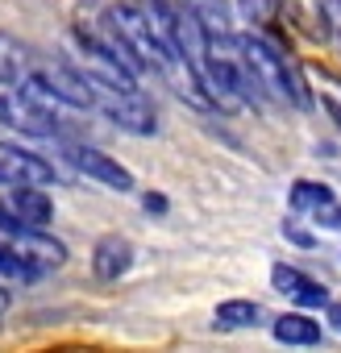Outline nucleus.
<instances>
[{
    "label": "nucleus",
    "instance_id": "nucleus-1",
    "mask_svg": "<svg viewBox=\"0 0 341 353\" xmlns=\"http://www.w3.org/2000/svg\"><path fill=\"white\" fill-rule=\"evenodd\" d=\"M237 50H242V59L250 63V71L258 75V83L266 88L271 100L291 104V108H308V88H304V79L287 67L283 50H279L271 38H262V34H237Z\"/></svg>",
    "mask_w": 341,
    "mask_h": 353
},
{
    "label": "nucleus",
    "instance_id": "nucleus-2",
    "mask_svg": "<svg viewBox=\"0 0 341 353\" xmlns=\"http://www.w3.org/2000/svg\"><path fill=\"white\" fill-rule=\"evenodd\" d=\"M0 125L13 129V133H26V137H63V141H75L71 137V112H50L26 88L5 83V79H0Z\"/></svg>",
    "mask_w": 341,
    "mask_h": 353
},
{
    "label": "nucleus",
    "instance_id": "nucleus-3",
    "mask_svg": "<svg viewBox=\"0 0 341 353\" xmlns=\"http://www.w3.org/2000/svg\"><path fill=\"white\" fill-rule=\"evenodd\" d=\"M50 183H63L55 162L17 141H0V188H50Z\"/></svg>",
    "mask_w": 341,
    "mask_h": 353
},
{
    "label": "nucleus",
    "instance_id": "nucleus-4",
    "mask_svg": "<svg viewBox=\"0 0 341 353\" xmlns=\"http://www.w3.org/2000/svg\"><path fill=\"white\" fill-rule=\"evenodd\" d=\"M96 108L125 133H137V137H150L158 129V112L150 104V96H142L137 88L133 92H121V88H100L96 92Z\"/></svg>",
    "mask_w": 341,
    "mask_h": 353
},
{
    "label": "nucleus",
    "instance_id": "nucleus-5",
    "mask_svg": "<svg viewBox=\"0 0 341 353\" xmlns=\"http://www.w3.org/2000/svg\"><path fill=\"white\" fill-rule=\"evenodd\" d=\"M63 154H67V162H71L79 174L96 179L100 188H108V192H133L129 166L117 162L113 154H104V150H96V145H88V141H63Z\"/></svg>",
    "mask_w": 341,
    "mask_h": 353
},
{
    "label": "nucleus",
    "instance_id": "nucleus-6",
    "mask_svg": "<svg viewBox=\"0 0 341 353\" xmlns=\"http://www.w3.org/2000/svg\"><path fill=\"white\" fill-rule=\"evenodd\" d=\"M271 287H275L279 295H287L295 307H329V303H333V299H329V287H324L320 279H312L308 270L287 266V262H275V266H271Z\"/></svg>",
    "mask_w": 341,
    "mask_h": 353
},
{
    "label": "nucleus",
    "instance_id": "nucleus-7",
    "mask_svg": "<svg viewBox=\"0 0 341 353\" xmlns=\"http://www.w3.org/2000/svg\"><path fill=\"white\" fill-rule=\"evenodd\" d=\"M38 274H50V270H59V266H67V245L55 237V233H46V229H21V233H13V237H5Z\"/></svg>",
    "mask_w": 341,
    "mask_h": 353
},
{
    "label": "nucleus",
    "instance_id": "nucleus-8",
    "mask_svg": "<svg viewBox=\"0 0 341 353\" xmlns=\"http://www.w3.org/2000/svg\"><path fill=\"white\" fill-rule=\"evenodd\" d=\"M5 204L26 229H46L55 221V200L46 188H5Z\"/></svg>",
    "mask_w": 341,
    "mask_h": 353
},
{
    "label": "nucleus",
    "instance_id": "nucleus-9",
    "mask_svg": "<svg viewBox=\"0 0 341 353\" xmlns=\"http://www.w3.org/2000/svg\"><path fill=\"white\" fill-rule=\"evenodd\" d=\"M184 5H188V13L200 21L204 38H208L213 46H233V42H237V34H233V13H229L225 0H184Z\"/></svg>",
    "mask_w": 341,
    "mask_h": 353
},
{
    "label": "nucleus",
    "instance_id": "nucleus-10",
    "mask_svg": "<svg viewBox=\"0 0 341 353\" xmlns=\"http://www.w3.org/2000/svg\"><path fill=\"white\" fill-rule=\"evenodd\" d=\"M38 63H42V54L30 42H21V38L0 30V79L5 83H26L38 71Z\"/></svg>",
    "mask_w": 341,
    "mask_h": 353
},
{
    "label": "nucleus",
    "instance_id": "nucleus-11",
    "mask_svg": "<svg viewBox=\"0 0 341 353\" xmlns=\"http://www.w3.org/2000/svg\"><path fill=\"white\" fill-rule=\"evenodd\" d=\"M129 266H133V245L121 233H108V237L96 241V250H92V274L96 279L113 283V279L129 274Z\"/></svg>",
    "mask_w": 341,
    "mask_h": 353
},
{
    "label": "nucleus",
    "instance_id": "nucleus-12",
    "mask_svg": "<svg viewBox=\"0 0 341 353\" xmlns=\"http://www.w3.org/2000/svg\"><path fill=\"white\" fill-rule=\"evenodd\" d=\"M271 336H275L279 345H300V349H308V345H320V341H324V328H320V320H312L308 312H283V316L271 320Z\"/></svg>",
    "mask_w": 341,
    "mask_h": 353
},
{
    "label": "nucleus",
    "instance_id": "nucleus-13",
    "mask_svg": "<svg viewBox=\"0 0 341 353\" xmlns=\"http://www.w3.org/2000/svg\"><path fill=\"white\" fill-rule=\"evenodd\" d=\"M213 324H217L221 332L258 328V324H262V303H254V299H225V303H217Z\"/></svg>",
    "mask_w": 341,
    "mask_h": 353
},
{
    "label": "nucleus",
    "instance_id": "nucleus-14",
    "mask_svg": "<svg viewBox=\"0 0 341 353\" xmlns=\"http://www.w3.org/2000/svg\"><path fill=\"white\" fill-rule=\"evenodd\" d=\"M337 196H333V188L329 183H320V179H295L291 183V192H287V204H291V212L295 216H312V212H320L324 204H333Z\"/></svg>",
    "mask_w": 341,
    "mask_h": 353
},
{
    "label": "nucleus",
    "instance_id": "nucleus-15",
    "mask_svg": "<svg viewBox=\"0 0 341 353\" xmlns=\"http://www.w3.org/2000/svg\"><path fill=\"white\" fill-rule=\"evenodd\" d=\"M34 279H42L9 241H0V283H34Z\"/></svg>",
    "mask_w": 341,
    "mask_h": 353
},
{
    "label": "nucleus",
    "instance_id": "nucleus-16",
    "mask_svg": "<svg viewBox=\"0 0 341 353\" xmlns=\"http://www.w3.org/2000/svg\"><path fill=\"white\" fill-rule=\"evenodd\" d=\"M233 5L250 17V26H271L279 17V0H233Z\"/></svg>",
    "mask_w": 341,
    "mask_h": 353
},
{
    "label": "nucleus",
    "instance_id": "nucleus-17",
    "mask_svg": "<svg viewBox=\"0 0 341 353\" xmlns=\"http://www.w3.org/2000/svg\"><path fill=\"white\" fill-rule=\"evenodd\" d=\"M308 221H312L316 229H333V233H341V204L333 200V204H324L320 212H312Z\"/></svg>",
    "mask_w": 341,
    "mask_h": 353
},
{
    "label": "nucleus",
    "instance_id": "nucleus-18",
    "mask_svg": "<svg viewBox=\"0 0 341 353\" xmlns=\"http://www.w3.org/2000/svg\"><path fill=\"white\" fill-rule=\"evenodd\" d=\"M320 13H324V26H329V38L341 42V0H316Z\"/></svg>",
    "mask_w": 341,
    "mask_h": 353
},
{
    "label": "nucleus",
    "instance_id": "nucleus-19",
    "mask_svg": "<svg viewBox=\"0 0 341 353\" xmlns=\"http://www.w3.org/2000/svg\"><path fill=\"white\" fill-rule=\"evenodd\" d=\"M283 237H287L291 245H300V250H312V245H316V237H312L308 229H300L295 221H283Z\"/></svg>",
    "mask_w": 341,
    "mask_h": 353
},
{
    "label": "nucleus",
    "instance_id": "nucleus-20",
    "mask_svg": "<svg viewBox=\"0 0 341 353\" xmlns=\"http://www.w3.org/2000/svg\"><path fill=\"white\" fill-rule=\"evenodd\" d=\"M142 204H146V212H150V216H162V212H166V196H162V192H150Z\"/></svg>",
    "mask_w": 341,
    "mask_h": 353
},
{
    "label": "nucleus",
    "instance_id": "nucleus-21",
    "mask_svg": "<svg viewBox=\"0 0 341 353\" xmlns=\"http://www.w3.org/2000/svg\"><path fill=\"white\" fill-rule=\"evenodd\" d=\"M320 108H324V112H329V121L341 129V100H337V96H320Z\"/></svg>",
    "mask_w": 341,
    "mask_h": 353
},
{
    "label": "nucleus",
    "instance_id": "nucleus-22",
    "mask_svg": "<svg viewBox=\"0 0 341 353\" xmlns=\"http://www.w3.org/2000/svg\"><path fill=\"white\" fill-rule=\"evenodd\" d=\"M324 320H329L333 332H341V303H329V307H324Z\"/></svg>",
    "mask_w": 341,
    "mask_h": 353
},
{
    "label": "nucleus",
    "instance_id": "nucleus-23",
    "mask_svg": "<svg viewBox=\"0 0 341 353\" xmlns=\"http://www.w3.org/2000/svg\"><path fill=\"white\" fill-rule=\"evenodd\" d=\"M9 303H13V295H9V287H5V283H0V316L9 312Z\"/></svg>",
    "mask_w": 341,
    "mask_h": 353
}]
</instances>
